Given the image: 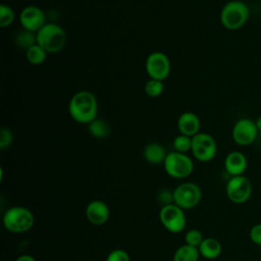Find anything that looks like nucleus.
<instances>
[{
	"mask_svg": "<svg viewBox=\"0 0 261 261\" xmlns=\"http://www.w3.org/2000/svg\"><path fill=\"white\" fill-rule=\"evenodd\" d=\"M247 158L240 151H232L228 153L224 159V169L231 176L243 175L247 169Z\"/></svg>",
	"mask_w": 261,
	"mask_h": 261,
	"instance_id": "obj_15",
	"label": "nucleus"
},
{
	"mask_svg": "<svg viewBox=\"0 0 261 261\" xmlns=\"http://www.w3.org/2000/svg\"><path fill=\"white\" fill-rule=\"evenodd\" d=\"M191 152L198 161L209 162L216 155V141L211 135L207 133H198L192 137Z\"/></svg>",
	"mask_w": 261,
	"mask_h": 261,
	"instance_id": "obj_7",
	"label": "nucleus"
},
{
	"mask_svg": "<svg viewBox=\"0 0 261 261\" xmlns=\"http://www.w3.org/2000/svg\"><path fill=\"white\" fill-rule=\"evenodd\" d=\"M14 17H15V13L10 6L6 4L0 5V27L1 28L9 27L14 21Z\"/></svg>",
	"mask_w": 261,
	"mask_h": 261,
	"instance_id": "obj_24",
	"label": "nucleus"
},
{
	"mask_svg": "<svg viewBox=\"0 0 261 261\" xmlns=\"http://www.w3.org/2000/svg\"><path fill=\"white\" fill-rule=\"evenodd\" d=\"M200 252L198 248L187 244L178 247L173 255V261H198Z\"/></svg>",
	"mask_w": 261,
	"mask_h": 261,
	"instance_id": "obj_18",
	"label": "nucleus"
},
{
	"mask_svg": "<svg viewBox=\"0 0 261 261\" xmlns=\"http://www.w3.org/2000/svg\"><path fill=\"white\" fill-rule=\"evenodd\" d=\"M254 121H255V124H256V127H257L258 132H261V116H258Z\"/></svg>",
	"mask_w": 261,
	"mask_h": 261,
	"instance_id": "obj_31",
	"label": "nucleus"
},
{
	"mask_svg": "<svg viewBox=\"0 0 261 261\" xmlns=\"http://www.w3.org/2000/svg\"><path fill=\"white\" fill-rule=\"evenodd\" d=\"M13 142V135L10 129L3 127L0 130V149L4 150L8 148Z\"/></svg>",
	"mask_w": 261,
	"mask_h": 261,
	"instance_id": "obj_27",
	"label": "nucleus"
},
{
	"mask_svg": "<svg viewBox=\"0 0 261 261\" xmlns=\"http://www.w3.org/2000/svg\"><path fill=\"white\" fill-rule=\"evenodd\" d=\"M204 239L205 238L203 237L202 232L196 228H192V229L188 230L185 236L186 244L189 246H192V247H196V248H199V246L201 245V243L203 242Z\"/></svg>",
	"mask_w": 261,
	"mask_h": 261,
	"instance_id": "obj_25",
	"label": "nucleus"
},
{
	"mask_svg": "<svg viewBox=\"0 0 261 261\" xmlns=\"http://www.w3.org/2000/svg\"><path fill=\"white\" fill-rule=\"evenodd\" d=\"M250 239L255 244L261 247V223L253 225L250 229Z\"/></svg>",
	"mask_w": 261,
	"mask_h": 261,
	"instance_id": "obj_29",
	"label": "nucleus"
},
{
	"mask_svg": "<svg viewBox=\"0 0 261 261\" xmlns=\"http://www.w3.org/2000/svg\"><path fill=\"white\" fill-rule=\"evenodd\" d=\"M37 44L48 53H57L63 49L66 43V33L57 23H45L37 33Z\"/></svg>",
	"mask_w": 261,
	"mask_h": 261,
	"instance_id": "obj_3",
	"label": "nucleus"
},
{
	"mask_svg": "<svg viewBox=\"0 0 261 261\" xmlns=\"http://www.w3.org/2000/svg\"><path fill=\"white\" fill-rule=\"evenodd\" d=\"M258 129L255 121L250 118H240L232 126L231 137L239 146H249L256 140Z\"/></svg>",
	"mask_w": 261,
	"mask_h": 261,
	"instance_id": "obj_11",
	"label": "nucleus"
},
{
	"mask_svg": "<svg viewBox=\"0 0 261 261\" xmlns=\"http://www.w3.org/2000/svg\"><path fill=\"white\" fill-rule=\"evenodd\" d=\"M173 203L181 209H192L201 201L202 192L198 185L187 181L178 185L173 191Z\"/></svg>",
	"mask_w": 261,
	"mask_h": 261,
	"instance_id": "obj_8",
	"label": "nucleus"
},
{
	"mask_svg": "<svg viewBox=\"0 0 261 261\" xmlns=\"http://www.w3.org/2000/svg\"><path fill=\"white\" fill-rule=\"evenodd\" d=\"M19 21L22 29L37 33L46 23V17L41 8L35 5H29L21 9Z\"/></svg>",
	"mask_w": 261,
	"mask_h": 261,
	"instance_id": "obj_12",
	"label": "nucleus"
},
{
	"mask_svg": "<svg viewBox=\"0 0 261 261\" xmlns=\"http://www.w3.org/2000/svg\"><path fill=\"white\" fill-rule=\"evenodd\" d=\"M200 256L206 259L217 258L222 251V246L220 242L214 238H205L198 248Z\"/></svg>",
	"mask_w": 261,
	"mask_h": 261,
	"instance_id": "obj_17",
	"label": "nucleus"
},
{
	"mask_svg": "<svg viewBox=\"0 0 261 261\" xmlns=\"http://www.w3.org/2000/svg\"><path fill=\"white\" fill-rule=\"evenodd\" d=\"M225 192L227 198L234 204L247 202L252 195V184L245 175L231 176L226 182Z\"/></svg>",
	"mask_w": 261,
	"mask_h": 261,
	"instance_id": "obj_10",
	"label": "nucleus"
},
{
	"mask_svg": "<svg viewBox=\"0 0 261 261\" xmlns=\"http://www.w3.org/2000/svg\"><path fill=\"white\" fill-rule=\"evenodd\" d=\"M88 132L96 139H104L109 135L110 126L106 120L97 117L88 124Z\"/></svg>",
	"mask_w": 261,
	"mask_h": 261,
	"instance_id": "obj_19",
	"label": "nucleus"
},
{
	"mask_svg": "<svg viewBox=\"0 0 261 261\" xmlns=\"http://www.w3.org/2000/svg\"><path fill=\"white\" fill-rule=\"evenodd\" d=\"M159 220L163 227L172 233L182 231L187 225V218L184 209L174 203L161 207L159 211Z\"/></svg>",
	"mask_w": 261,
	"mask_h": 261,
	"instance_id": "obj_6",
	"label": "nucleus"
},
{
	"mask_svg": "<svg viewBox=\"0 0 261 261\" xmlns=\"http://www.w3.org/2000/svg\"><path fill=\"white\" fill-rule=\"evenodd\" d=\"M146 72L150 79L164 81L168 77L171 64L168 56L160 51L152 52L148 55L145 63Z\"/></svg>",
	"mask_w": 261,
	"mask_h": 261,
	"instance_id": "obj_9",
	"label": "nucleus"
},
{
	"mask_svg": "<svg viewBox=\"0 0 261 261\" xmlns=\"http://www.w3.org/2000/svg\"><path fill=\"white\" fill-rule=\"evenodd\" d=\"M143 156L147 162L150 164L158 165L164 162L167 153L165 148L159 143H149L145 146L143 150Z\"/></svg>",
	"mask_w": 261,
	"mask_h": 261,
	"instance_id": "obj_16",
	"label": "nucleus"
},
{
	"mask_svg": "<svg viewBox=\"0 0 261 261\" xmlns=\"http://www.w3.org/2000/svg\"><path fill=\"white\" fill-rule=\"evenodd\" d=\"M173 148L174 151L179 153H187L192 149V137H188L186 135H178L173 140Z\"/></svg>",
	"mask_w": 261,
	"mask_h": 261,
	"instance_id": "obj_23",
	"label": "nucleus"
},
{
	"mask_svg": "<svg viewBox=\"0 0 261 261\" xmlns=\"http://www.w3.org/2000/svg\"><path fill=\"white\" fill-rule=\"evenodd\" d=\"M15 43L16 46L28 50L33 45L37 44V35L36 33H33L31 31L22 29V31H19L15 36Z\"/></svg>",
	"mask_w": 261,
	"mask_h": 261,
	"instance_id": "obj_21",
	"label": "nucleus"
},
{
	"mask_svg": "<svg viewBox=\"0 0 261 261\" xmlns=\"http://www.w3.org/2000/svg\"><path fill=\"white\" fill-rule=\"evenodd\" d=\"M2 221L8 231L22 233L33 227L35 217L30 209L23 206H12L4 212Z\"/></svg>",
	"mask_w": 261,
	"mask_h": 261,
	"instance_id": "obj_4",
	"label": "nucleus"
},
{
	"mask_svg": "<svg viewBox=\"0 0 261 261\" xmlns=\"http://www.w3.org/2000/svg\"><path fill=\"white\" fill-rule=\"evenodd\" d=\"M157 200L162 206L173 204V193L167 189H163L158 193Z\"/></svg>",
	"mask_w": 261,
	"mask_h": 261,
	"instance_id": "obj_28",
	"label": "nucleus"
},
{
	"mask_svg": "<svg viewBox=\"0 0 261 261\" xmlns=\"http://www.w3.org/2000/svg\"><path fill=\"white\" fill-rule=\"evenodd\" d=\"M68 112L74 121L89 124L98 117L97 98L90 91H79L69 100Z\"/></svg>",
	"mask_w": 261,
	"mask_h": 261,
	"instance_id": "obj_1",
	"label": "nucleus"
},
{
	"mask_svg": "<svg viewBox=\"0 0 261 261\" xmlns=\"http://www.w3.org/2000/svg\"><path fill=\"white\" fill-rule=\"evenodd\" d=\"M177 129L181 135H186L188 137H194L198 133H200L201 121L199 116L192 112L187 111L181 113L177 118Z\"/></svg>",
	"mask_w": 261,
	"mask_h": 261,
	"instance_id": "obj_14",
	"label": "nucleus"
},
{
	"mask_svg": "<svg viewBox=\"0 0 261 261\" xmlns=\"http://www.w3.org/2000/svg\"><path fill=\"white\" fill-rule=\"evenodd\" d=\"M163 165L166 173L173 178L188 177L194 170L193 160L186 153L176 151L167 153Z\"/></svg>",
	"mask_w": 261,
	"mask_h": 261,
	"instance_id": "obj_5",
	"label": "nucleus"
},
{
	"mask_svg": "<svg viewBox=\"0 0 261 261\" xmlns=\"http://www.w3.org/2000/svg\"><path fill=\"white\" fill-rule=\"evenodd\" d=\"M106 261H130V257L126 251L115 249L107 255Z\"/></svg>",
	"mask_w": 261,
	"mask_h": 261,
	"instance_id": "obj_26",
	"label": "nucleus"
},
{
	"mask_svg": "<svg viewBox=\"0 0 261 261\" xmlns=\"http://www.w3.org/2000/svg\"><path fill=\"white\" fill-rule=\"evenodd\" d=\"M250 16L249 6L241 0H231L225 3L220 11V22L229 31L243 28Z\"/></svg>",
	"mask_w": 261,
	"mask_h": 261,
	"instance_id": "obj_2",
	"label": "nucleus"
},
{
	"mask_svg": "<svg viewBox=\"0 0 261 261\" xmlns=\"http://www.w3.org/2000/svg\"><path fill=\"white\" fill-rule=\"evenodd\" d=\"M86 217L94 225H101L107 222L110 211L107 204L101 200L91 201L86 207Z\"/></svg>",
	"mask_w": 261,
	"mask_h": 261,
	"instance_id": "obj_13",
	"label": "nucleus"
},
{
	"mask_svg": "<svg viewBox=\"0 0 261 261\" xmlns=\"http://www.w3.org/2000/svg\"><path fill=\"white\" fill-rule=\"evenodd\" d=\"M47 54L48 52L38 44H35L28 50H25V58L29 61V63L33 65L42 64L46 60Z\"/></svg>",
	"mask_w": 261,
	"mask_h": 261,
	"instance_id": "obj_20",
	"label": "nucleus"
},
{
	"mask_svg": "<svg viewBox=\"0 0 261 261\" xmlns=\"http://www.w3.org/2000/svg\"><path fill=\"white\" fill-rule=\"evenodd\" d=\"M144 90L147 96L149 97H152V98L159 97L164 91V83L163 81L149 79L145 84Z\"/></svg>",
	"mask_w": 261,
	"mask_h": 261,
	"instance_id": "obj_22",
	"label": "nucleus"
},
{
	"mask_svg": "<svg viewBox=\"0 0 261 261\" xmlns=\"http://www.w3.org/2000/svg\"><path fill=\"white\" fill-rule=\"evenodd\" d=\"M15 261H36V259L29 254H23V255L19 256L18 258H16Z\"/></svg>",
	"mask_w": 261,
	"mask_h": 261,
	"instance_id": "obj_30",
	"label": "nucleus"
}]
</instances>
